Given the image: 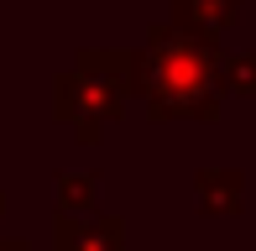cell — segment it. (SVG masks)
I'll return each mask as SVG.
<instances>
[{
  "instance_id": "obj_1",
  "label": "cell",
  "mask_w": 256,
  "mask_h": 251,
  "mask_svg": "<svg viewBox=\"0 0 256 251\" xmlns=\"http://www.w3.org/2000/svg\"><path fill=\"white\" fill-rule=\"evenodd\" d=\"M136 100L146 120H204L214 126L225 110L220 84V42L178 21H152L136 48Z\"/></svg>"
},
{
  "instance_id": "obj_2",
  "label": "cell",
  "mask_w": 256,
  "mask_h": 251,
  "mask_svg": "<svg viewBox=\"0 0 256 251\" xmlns=\"http://www.w3.org/2000/svg\"><path fill=\"white\" fill-rule=\"evenodd\" d=\"M136 94V48H84L74 68L52 74V120L78 146H100Z\"/></svg>"
},
{
  "instance_id": "obj_3",
  "label": "cell",
  "mask_w": 256,
  "mask_h": 251,
  "mask_svg": "<svg viewBox=\"0 0 256 251\" xmlns=\"http://www.w3.org/2000/svg\"><path fill=\"white\" fill-rule=\"evenodd\" d=\"M52 251H126V220L104 210H52Z\"/></svg>"
},
{
  "instance_id": "obj_4",
  "label": "cell",
  "mask_w": 256,
  "mask_h": 251,
  "mask_svg": "<svg viewBox=\"0 0 256 251\" xmlns=\"http://www.w3.org/2000/svg\"><path fill=\"white\" fill-rule=\"evenodd\" d=\"M194 199H199L204 214H240L246 210V173L240 168H199Z\"/></svg>"
},
{
  "instance_id": "obj_5",
  "label": "cell",
  "mask_w": 256,
  "mask_h": 251,
  "mask_svg": "<svg viewBox=\"0 0 256 251\" xmlns=\"http://www.w3.org/2000/svg\"><path fill=\"white\" fill-rule=\"evenodd\" d=\"M240 6H246V0H168V21H178V26L220 42L240 21Z\"/></svg>"
},
{
  "instance_id": "obj_6",
  "label": "cell",
  "mask_w": 256,
  "mask_h": 251,
  "mask_svg": "<svg viewBox=\"0 0 256 251\" xmlns=\"http://www.w3.org/2000/svg\"><path fill=\"white\" fill-rule=\"evenodd\" d=\"M52 210L63 214H84V210H100V173H52Z\"/></svg>"
},
{
  "instance_id": "obj_7",
  "label": "cell",
  "mask_w": 256,
  "mask_h": 251,
  "mask_svg": "<svg viewBox=\"0 0 256 251\" xmlns=\"http://www.w3.org/2000/svg\"><path fill=\"white\" fill-rule=\"evenodd\" d=\"M220 84H225V100H256V48L240 52H220Z\"/></svg>"
},
{
  "instance_id": "obj_8",
  "label": "cell",
  "mask_w": 256,
  "mask_h": 251,
  "mask_svg": "<svg viewBox=\"0 0 256 251\" xmlns=\"http://www.w3.org/2000/svg\"><path fill=\"white\" fill-rule=\"evenodd\" d=\"M0 251H32L26 236H0Z\"/></svg>"
},
{
  "instance_id": "obj_9",
  "label": "cell",
  "mask_w": 256,
  "mask_h": 251,
  "mask_svg": "<svg viewBox=\"0 0 256 251\" xmlns=\"http://www.w3.org/2000/svg\"><path fill=\"white\" fill-rule=\"evenodd\" d=\"M0 214H6V194H0Z\"/></svg>"
}]
</instances>
